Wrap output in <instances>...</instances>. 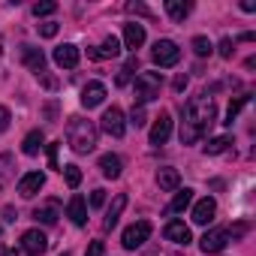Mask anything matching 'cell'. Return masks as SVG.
<instances>
[{"mask_svg":"<svg viewBox=\"0 0 256 256\" xmlns=\"http://www.w3.org/2000/svg\"><path fill=\"white\" fill-rule=\"evenodd\" d=\"M217 120V106L214 100H208L205 94L190 96L184 106V118H181V145H196Z\"/></svg>","mask_w":256,"mask_h":256,"instance_id":"1","label":"cell"},{"mask_svg":"<svg viewBox=\"0 0 256 256\" xmlns=\"http://www.w3.org/2000/svg\"><path fill=\"white\" fill-rule=\"evenodd\" d=\"M66 142L76 154H90L96 148V126L88 118H70L66 124Z\"/></svg>","mask_w":256,"mask_h":256,"instance_id":"2","label":"cell"},{"mask_svg":"<svg viewBox=\"0 0 256 256\" xmlns=\"http://www.w3.org/2000/svg\"><path fill=\"white\" fill-rule=\"evenodd\" d=\"M160 84H163V76L160 72H139L136 76V102L139 106H145V102H151V100H157L160 96Z\"/></svg>","mask_w":256,"mask_h":256,"instance_id":"3","label":"cell"},{"mask_svg":"<svg viewBox=\"0 0 256 256\" xmlns=\"http://www.w3.org/2000/svg\"><path fill=\"white\" fill-rule=\"evenodd\" d=\"M151 58H154V64L157 66H175L178 60H181V48L172 42V40H157L154 42V52H151Z\"/></svg>","mask_w":256,"mask_h":256,"instance_id":"4","label":"cell"},{"mask_svg":"<svg viewBox=\"0 0 256 256\" xmlns=\"http://www.w3.org/2000/svg\"><path fill=\"white\" fill-rule=\"evenodd\" d=\"M148 238H151V223H148V220H139V223H133V226L124 229L120 244H124L126 250H136V247H142Z\"/></svg>","mask_w":256,"mask_h":256,"instance_id":"5","label":"cell"},{"mask_svg":"<svg viewBox=\"0 0 256 256\" xmlns=\"http://www.w3.org/2000/svg\"><path fill=\"white\" fill-rule=\"evenodd\" d=\"M102 130H106L108 136H114V139H120V136H124L126 120H124V112H120L118 106H112V108H106V112H102Z\"/></svg>","mask_w":256,"mask_h":256,"instance_id":"6","label":"cell"},{"mask_svg":"<svg viewBox=\"0 0 256 256\" xmlns=\"http://www.w3.org/2000/svg\"><path fill=\"white\" fill-rule=\"evenodd\" d=\"M229 241H232L229 238V229H211V232H205L199 238V247H202V253H220Z\"/></svg>","mask_w":256,"mask_h":256,"instance_id":"7","label":"cell"},{"mask_svg":"<svg viewBox=\"0 0 256 256\" xmlns=\"http://www.w3.org/2000/svg\"><path fill=\"white\" fill-rule=\"evenodd\" d=\"M22 250L30 253V256H40V253L48 250V238H46L40 229H28V232L22 235Z\"/></svg>","mask_w":256,"mask_h":256,"instance_id":"8","label":"cell"},{"mask_svg":"<svg viewBox=\"0 0 256 256\" xmlns=\"http://www.w3.org/2000/svg\"><path fill=\"white\" fill-rule=\"evenodd\" d=\"M169 136H172V114L169 112H160V118L151 126V145H166Z\"/></svg>","mask_w":256,"mask_h":256,"instance_id":"9","label":"cell"},{"mask_svg":"<svg viewBox=\"0 0 256 256\" xmlns=\"http://www.w3.org/2000/svg\"><path fill=\"white\" fill-rule=\"evenodd\" d=\"M22 60H24V66H28L30 72H36V76H46V54H42V48L22 46Z\"/></svg>","mask_w":256,"mask_h":256,"instance_id":"10","label":"cell"},{"mask_svg":"<svg viewBox=\"0 0 256 256\" xmlns=\"http://www.w3.org/2000/svg\"><path fill=\"white\" fill-rule=\"evenodd\" d=\"M42 187H46V175H42V172H28V175H22V181H18V196L30 199V196H36Z\"/></svg>","mask_w":256,"mask_h":256,"instance_id":"11","label":"cell"},{"mask_svg":"<svg viewBox=\"0 0 256 256\" xmlns=\"http://www.w3.org/2000/svg\"><path fill=\"white\" fill-rule=\"evenodd\" d=\"M214 214H217V202L211 196H205L193 205V223H199V226H208L214 220Z\"/></svg>","mask_w":256,"mask_h":256,"instance_id":"12","label":"cell"},{"mask_svg":"<svg viewBox=\"0 0 256 256\" xmlns=\"http://www.w3.org/2000/svg\"><path fill=\"white\" fill-rule=\"evenodd\" d=\"M54 64L64 66V70H76V66H78V48H76L72 42L58 46V48H54Z\"/></svg>","mask_w":256,"mask_h":256,"instance_id":"13","label":"cell"},{"mask_svg":"<svg viewBox=\"0 0 256 256\" xmlns=\"http://www.w3.org/2000/svg\"><path fill=\"white\" fill-rule=\"evenodd\" d=\"M106 100V84L102 82H88L84 88H82V106L84 108H94V106H100Z\"/></svg>","mask_w":256,"mask_h":256,"instance_id":"14","label":"cell"},{"mask_svg":"<svg viewBox=\"0 0 256 256\" xmlns=\"http://www.w3.org/2000/svg\"><path fill=\"white\" fill-rule=\"evenodd\" d=\"M120 54V40L118 36H106L100 48H88V58L90 60H102V58H118Z\"/></svg>","mask_w":256,"mask_h":256,"instance_id":"15","label":"cell"},{"mask_svg":"<svg viewBox=\"0 0 256 256\" xmlns=\"http://www.w3.org/2000/svg\"><path fill=\"white\" fill-rule=\"evenodd\" d=\"M163 235H166L169 241H175V244H184V247L193 241V238H190V229H187L181 220H169V223H166V229H163Z\"/></svg>","mask_w":256,"mask_h":256,"instance_id":"16","label":"cell"},{"mask_svg":"<svg viewBox=\"0 0 256 256\" xmlns=\"http://www.w3.org/2000/svg\"><path fill=\"white\" fill-rule=\"evenodd\" d=\"M66 217H70L76 226H84V223H88V205H84V199H82L78 193L70 199V205H66Z\"/></svg>","mask_w":256,"mask_h":256,"instance_id":"17","label":"cell"},{"mask_svg":"<svg viewBox=\"0 0 256 256\" xmlns=\"http://www.w3.org/2000/svg\"><path fill=\"white\" fill-rule=\"evenodd\" d=\"M178 184H181V175H178V169L166 166V169H160V172H157V187H160L163 193H172V190H178Z\"/></svg>","mask_w":256,"mask_h":256,"instance_id":"18","label":"cell"},{"mask_svg":"<svg viewBox=\"0 0 256 256\" xmlns=\"http://www.w3.org/2000/svg\"><path fill=\"white\" fill-rule=\"evenodd\" d=\"M42 148H46V136H42V130H30V133L24 136V142H22V151H24L28 157H36Z\"/></svg>","mask_w":256,"mask_h":256,"instance_id":"19","label":"cell"},{"mask_svg":"<svg viewBox=\"0 0 256 256\" xmlns=\"http://www.w3.org/2000/svg\"><path fill=\"white\" fill-rule=\"evenodd\" d=\"M120 169H124V163H120V157L118 154H102L100 157V172L106 175V178H120Z\"/></svg>","mask_w":256,"mask_h":256,"instance_id":"20","label":"cell"},{"mask_svg":"<svg viewBox=\"0 0 256 256\" xmlns=\"http://www.w3.org/2000/svg\"><path fill=\"white\" fill-rule=\"evenodd\" d=\"M126 208V196L124 193H118L114 196V202L108 205V211H106V220H102V229H114L118 226V217H120V211Z\"/></svg>","mask_w":256,"mask_h":256,"instance_id":"21","label":"cell"},{"mask_svg":"<svg viewBox=\"0 0 256 256\" xmlns=\"http://www.w3.org/2000/svg\"><path fill=\"white\" fill-rule=\"evenodd\" d=\"M142 42H145V28L142 24H124V46L126 48L136 52Z\"/></svg>","mask_w":256,"mask_h":256,"instance_id":"22","label":"cell"},{"mask_svg":"<svg viewBox=\"0 0 256 256\" xmlns=\"http://www.w3.org/2000/svg\"><path fill=\"white\" fill-rule=\"evenodd\" d=\"M190 202H193V190H187V187H184V190H178V193H175V199L166 205V214H181L184 208H190Z\"/></svg>","mask_w":256,"mask_h":256,"instance_id":"23","label":"cell"},{"mask_svg":"<svg viewBox=\"0 0 256 256\" xmlns=\"http://www.w3.org/2000/svg\"><path fill=\"white\" fill-rule=\"evenodd\" d=\"M190 4H181V0H166V12H169V18L172 22H184L187 16H190Z\"/></svg>","mask_w":256,"mask_h":256,"instance_id":"24","label":"cell"},{"mask_svg":"<svg viewBox=\"0 0 256 256\" xmlns=\"http://www.w3.org/2000/svg\"><path fill=\"white\" fill-rule=\"evenodd\" d=\"M34 217H36L40 223H46V226H54V223H58V202L36 208V211H34Z\"/></svg>","mask_w":256,"mask_h":256,"instance_id":"25","label":"cell"},{"mask_svg":"<svg viewBox=\"0 0 256 256\" xmlns=\"http://www.w3.org/2000/svg\"><path fill=\"white\" fill-rule=\"evenodd\" d=\"M139 72V58L133 54V58H126V64H124V70H120V76H118V84L124 88V84H130V78Z\"/></svg>","mask_w":256,"mask_h":256,"instance_id":"26","label":"cell"},{"mask_svg":"<svg viewBox=\"0 0 256 256\" xmlns=\"http://www.w3.org/2000/svg\"><path fill=\"white\" fill-rule=\"evenodd\" d=\"M12 175H16V169H12V157H10V154H0V190L10 184Z\"/></svg>","mask_w":256,"mask_h":256,"instance_id":"27","label":"cell"},{"mask_svg":"<svg viewBox=\"0 0 256 256\" xmlns=\"http://www.w3.org/2000/svg\"><path fill=\"white\" fill-rule=\"evenodd\" d=\"M229 145H232V139H229V136H217V139H211V142L205 145V154H208V157H217V154H223Z\"/></svg>","mask_w":256,"mask_h":256,"instance_id":"28","label":"cell"},{"mask_svg":"<svg viewBox=\"0 0 256 256\" xmlns=\"http://www.w3.org/2000/svg\"><path fill=\"white\" fill-rule=\"evenodd\" d=\"M247 102H250V96H247V94H241V96H235V100L229 102V108H226V124H232V120L238 118V112H241V108H244Z\"/></svg>","mask_w":256,"mask_h":256,"instance_id":"29","label":"cell"},{"mask_svg":"<svg viewBox=\"0 0 256 256\" xmlns=\"http://www.w3.org/2000/svg\"><path fill=\"white\" fill-rule=\"evenodd\" d=\"M190 46H193V52H196L199 58H208V54L214 52V46L208 42V36H193V42H190Z\"/></svg>","mask_w":256,"mask_h":256,"instance_id":"30","label":"cell"},{"mask_svg":"<svg viewBox=\"0 0 256 256\" xmlns=\"http://www.w3.org/2000/svg\"><path fill=\"white\" fill-rule=\"evenodd\" d=\"M60 172H64V178H66V184H70L72 190L82 184V169H78V166H72V163H70V166H64Z\"/></svg>","mask_w":256,"mask_h":256,"instance_id":"31","label":"cell"},{"mask_svg":"<svg viewBox=\"0 0 256 256\" xmlns=\"http://www.w3.org/2000/svg\"><path fill=\"white\" fill-rule=\"evenodd\" d=\"M54 12H58V4H54V0H42V4H36V6H34V16H36V18L54 16Z\"/></svg>","mask_w":256,"mask_h":256,"instance_id":"32","label":"cell"},{"mask_svg":"<svg viewBox=\"0 0 256 256\" xmlns=\"http://www.w3.org/2000/svg\"><path fill=\"white\" fill-rule=\"evenodd\" d=\"M130 124L136 126V130L148 124V118H145V108H142V106H133V112H130Z\"/></svg>","mask_w":256,"mask_h":256,"instance_id":"33","label":"cell"},{"mask_svg":"<svg viewBox=\"0 0 256 256\" xmlns=\"http://www.w3.org/2000/svg\"><path fill=\"white\" fill-rule=\"evenodd\" d=\"M40 36H46V40L58 36V24H54V22H42V24H40Z\"/></svg>","mask_w":256,"mask_h":256,"instance_id":"34","label":"cell"},{"mask_svg":"<svg viewBox=\"0 0 256 256\" xmlns=\"http://www.w3.org/2000/svg\"><path fill=\"white\" fill-rule=\"evenodd\" d=\"M232 52H235V42L229 36H223L220 40V58H232Z\"/></svg>","mask_w":256,"mask_h":256,"instance_id":"35","label":"cell"},{"mask_svg":"<svg viewBox=\"0 0 256 256\" xmlns=\"http://www.w3.org/2000/svg\"><path fill=\"white\" fill-rule=\"evenodd\" d=\"M126 12H136V16H145V18H151V10H148L145 4H126Z\"/></svg>","mask_w":256,"mask_h":256,"instance_id":"36","label":"cell"},{"mask_svg":"<svg viewBox=\"0 0 256 256\" xmlns=\"http://www.w3.org/2000/svg\"><path fill=\"white\" fill-rule=\"evenodd\" d=\"M58 148H60V142H52V145H48V166H52V169H60V166H58Z\"/></svg>","mask_w":256,"mask_h":256,"instance_id":"37","label":"cell"},{"mask_svg":"<svg viewBox=\"0 0 256 256\" xmlns=\"http://www.w3.org/2000/svg\"><path fill=\"white\" fill-rule=\"evenodd\" d=\"M102 253H106V244L102 241H90V247H88L84 256H102Z\"/></svg>","mask_w":256,"mask_h":256,"instance_id":"38","label":"cell"},{"mask_svg":"<svg viewBox=\"0 0 256 256\" xmlns=\"http://www.w3.org/2000/svg\"><path fill=\"white\" fill-rule=\"evenodd\" d=\"M10 118H12V114H10V108H6V106H0V133H4L6 126H10Z\"/></svg>","mask_w":256,"mask_h":256,"instance_id":"39","label":"cell"},{"mask_svg":"<svg viewBox=\"0 0 256 256\" xmlns=\"http://www.w3.org/2000/svg\"><path fill=\"white\" fill-rule=\"evenodd\" d=\"M102 202H106V190H94V193H90V205H94V208H100Z\"/></svg>","mask_w":256,"mask_h":256,"instance_id":"40","label":"cell"},{"mask_svg":"<svg viewBox=\"0 0 256 256\" xmlns=\"http://www.w3.org/2000/svg\"><path fill=\"white\" fill-rule=\"evenodd\" d=\"M184 88H187V76H184V72H181V76H178V78H175V90H184Z\"/></svg>","mask_w":256,"mask_h":256,"instance_id":"41","label":"cell"},{"mask_svg":"<svg viewBox=\"0 0 256 256\" xmlns=\"http://www.w3.org/2000/svg\"><path fill=\"white\" fill-rule=\"evenodd\" d=\"M46 114H48V120H54V114H58V102H48V106H46Z\"/></svg>","mask_w":256,"mask_h":256,"instance_id":"42","label":"cell"},{"mask_svg":"<svg viewBox=\"0 0 256 256\" xmlns=\"http://www.w3.org/2000/svg\"><path fill=\"white\" fill-rule=\"evenodd\" d=\"M241 10H244V12H256V4H253V0H244Z\"/></svg>","mask_w":256,"mask_h":256,"instance_id":"43","label":"cell"},{"mask_svg":"<svg viewBox=\"0 0 256 256\" xmlns=\"http://www.w3.org/2000/svg\"><path fill=\"white\" fill-rule=\"evenodd\" d=\"M4 214H6V220H10V223H16V220H18V217H16V211H12V208H6V211H4Z\"/></svg>","mask_w":256,"mask_h":256,"instance_id":"44","label":"cell"},{"mask_svg":"<svg viewBox=\"0 0 256 256\" xmlns=\"http://www.w3.org/2000/svg\"><path fill=\"white\" fill-rule=\"evenodd\" d=\"M60 256H70V253H66V250H64V253H60Z\"/></svg>","mask_w":256,"mask_h":256,"instance_id":"45","label":"cell"}]
</instances>
